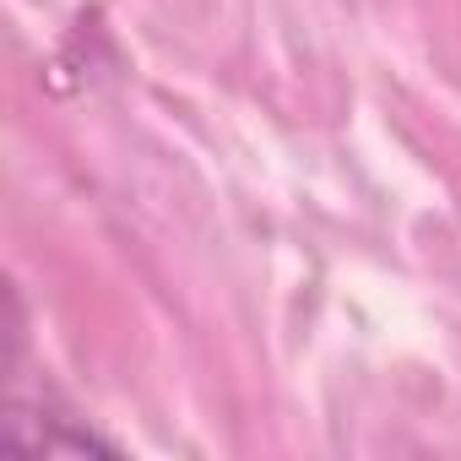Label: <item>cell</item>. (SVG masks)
I'll use <instances>...</instances> for the list:
<instances>
[{"label": "cell", "instance_id": "cell-1", "mask_svg": "<svg viewBox=\"0 0 461 461\" xmlns=\"http://www.w3.org/2000/svg\"><path fill=\"white\" fill-rule=\"evenodd\" d=\"M0 439H6V450H28V456H114L120 445L104 439L98 429H87L82 418L71 412H55L44 402V412L33 402H12L6 412V429H0Z\"/></svg>", "mask_w": 461, "mask_h": 461}]
</instances>
